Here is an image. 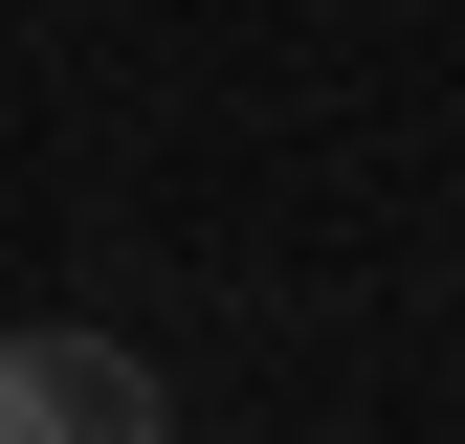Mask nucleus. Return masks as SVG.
<instances>
[{
  "label": "nucleus",
  "instance_id": "f257e3e1",
  "mask_svg": "<svg viewBox=\"0 0 465 444\" xmlns=\"http://www.w3.org/2000/svg\"><path fill=\"white\" fill-rule=\"evenodd\" d=\"M0 444H178V378L89 311H23L0 333Z\"/></svg>",
  "mask_w": 465,
  "mask_h": 444
}]
</instances>
